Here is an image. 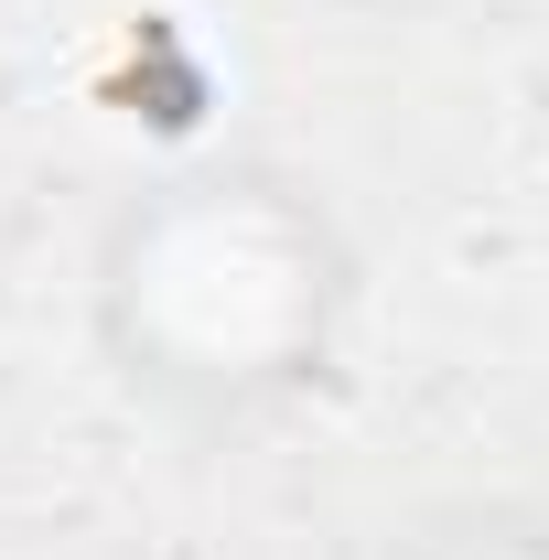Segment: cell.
Listing matches in <instances>:
<instances>
[{"label":"cell","mask_w":549,"mask_h":560,"mask_svg":"<svg viewBox=\"0 0 549 560\" xmlns=\"http://www.w3.org/2000/svg\"><path fill=\"white\" fill-rule=\"evenodd\" d=\"M442 560H549V550H539V539H517V528H495V517H475Z\"/></svg>","instance_id":"obj_1"}]
</instances>
